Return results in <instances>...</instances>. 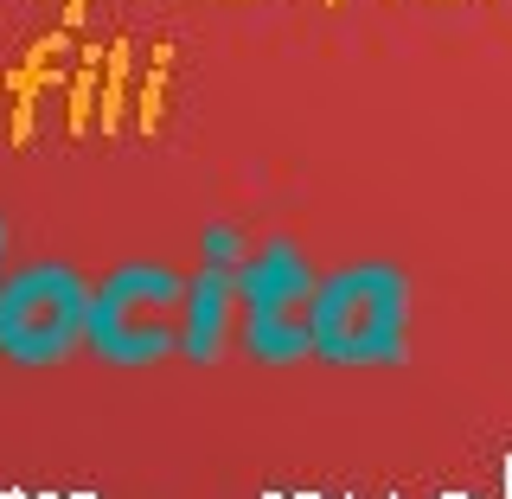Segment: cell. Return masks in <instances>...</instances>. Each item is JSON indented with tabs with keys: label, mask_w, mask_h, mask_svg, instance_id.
Here are the masks:
<instances>
[{
	"label": "cell",
	"mask_w": 512,
	"mask_h": 499,
	"mask_svg": "<svg viewBox=\"0 0 512 499\" xmlns=\"http://www.w3.org/2000/svg\"><path fill=\"white\" fill-rule=\"evenodd\" d=\"M90 295L77 282V269L64 263H26L0 282V352L20 365L64 359V346L84 333Z\"/></svg>",
	"instance_id": "obj_1"
},
{
	"label": "cell",
	"mask_w": 512,
	"mask_h": 499,
	"mask_svg": "<svg viewBox=\"0 0 512 499\" xmlns=\"http://www.w3.org/2000/svg\"><path fill=\"white\" fill-rule=\"evenodd\" d=\"M218 333H224V276H199V288H192V327H186L192 359H212Z\"/></svg>",
	"instance_id": "obj_5"
},
{
	"label": "cell",
	"mask_w": 512,
	"mask_h": 499,
	"mask_svg": "<svg viewBox=\"0 0 512 499\" xmlns=\"http://www.w3.org/2000/svg\"><path fill=\"white\" fill-rule=\"evenodd\" d=\"M308 269L288 244H269L244 269V314H250V346L263 359H295L314 340V301H308Z\"/></svg>",
	"instance_id": "obj_4"
},
{
	"label": "cell",
	"mask_w": 512,
	"mask_h": 499,
	"mask_svg": "<svg viewBox=\"0 0 512 499\" xmlns=\"http://www.w3.org/2000/svg\"><path fill=\"white\" fill-rule=\"evenodd\" d=\"M0 250H7V224H0Z\"/></svg>",
	"instance_id": "obj_6"
},
{
	"label": "cell",
	"mask_w": 512,
	"mask_h": 499,
	"mask_svg": "<svg viewBox=\"0 0 512 499\" xmlns=\"http://www.w3.org/2000/svg\"><path fill=\"white\" fill-rule=\"evenodd\" d=\"M404 327V288L391 269H346L314 301V346L327 359H391Z\"/></svg>",
	"instance_id": "obj_2"
},
{
	"label": "cell",
	"mask_w": 512,
	"mask_h": 499,
	"mask_svg": "<svg viewBox=\"0 0 512 499\" xmlns=\"http://www.w3.org/2000/svg\"><path fill=\"white\" fill-rule=\"evenodd\" d=\"M180 295V282L167 276V269H122L116 282L103 288V295H90V346L103 352V359H122V365H141V359H160V346H167V327H160V308Z\"/></svg>",
	"instance_id": "obj_3"
},
{
	"label": "cell",
	"mask_w": 512,
	"mask_h": 499,
	"mask_svg": "<svg viewBox=\"0 0 512 499\" xmlns=\"http://www.w3.org/2000/svg\"><path fill=\"white\" fill-rule=\"evenodd\" d=\"M13 499H20V493H13Z\"/></svg>",
	"instance_id": "obj_7"
}]
</instances>
